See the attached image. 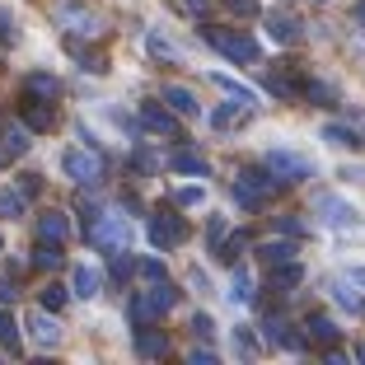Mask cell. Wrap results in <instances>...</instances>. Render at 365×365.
I'll return each mask as SVG.
<instances>
[{
  "instance_id": "cell-23",
  "label": "cell",
  "mask_w": 365,
  "mask_h": 365,
  "mask_svg": "<svg viewBox=\"0 0 365 365\" xmlns=\"http://www.w3.org/2000/svg\"><path fill=\"white\" fill-rule=\"evenodd\" d=\"M173 169L178 173H197V178H206V173H211V164H206V155H197V150H178L173 155Z\"/></svg>"
},
{
  "instance_id": "cell-19",
  "label": "cell",
  "mask_w": 365,
  "mask_h": 365,
  "mask_svg": "<svg viewBox=\"0 0 365 365\" xmlns=\"http://www.w3.org/2000/svg\"><path fill=\"white\" fill-rule=\"evenodd\" d=\"M24 94H29V98H43V103H52V98L61 94V85H56L52 76H43V71H38V76L24 80Z\"/></svg>"
},
{
  "instance_id": "cell-42",
  "label": "cell",
  "mask_w": 365,
  "mask_h": 365,
  "mask_svg": "<svg viewBox=\"0 0 365 365\" xmlns=\"http://www.w3.org/2000/svg\"><path fill=\"white\" fill-rule=\"evenodd\" d=\"M192 333H197V337H211V333H215L211 314H192Z\"/></svg>"
},
{
  "instance_id": "cell-24",
  "label": "cell",
  "mask_w": 365,
  "mask_h": 365,
  "mask_svg": "<svg viewBox=\"0 0 365 365\" xmlns=\"http://www.w3.org/2000/svg\"><path fill=\"white\" fill-rule=\"evenodd\" d=\"M33 267H38V272H56V267H61V244H56V239H43L38 253H33Z\"/></svg>"
},
{
  "instance_id": "cell-4",
  "label": "cell",
  "mask_w": 365,
  "mask_h": 365,
  "mask_svg": "<svg viewBox=\"0 0 365 365\" xmlns=\"http://www.w3.org/2000/svg\"><path fill=\"white\" fill-rule=\"evenodd\" d=\"M85 235H89V244H94V248H108V253H122V248H131V225H127V215H98Z\"/></svg>"
},
{
  "instance_id": "cell-25",
  "label": "cell",
  "mask_w": 365,
  "mask_h": 365,
  "mask_svg": "<svg viewBox=\"0 0 365 365\" xmlns=\"http://www.w3.org/2000/svg\"><path fill=\"white\" fill-rule=\"evenodd\" d=\"M300 277H304L300 262H281V267H272V290H281V295H286L290 286H300Z\"/></svg>"
},
{
  "instance_id": "cell-35",
  "label": "cell",
  "mask_w": 365,
  "mask_h": 365,
  "mask_svg": "<svg viewBox=\"0 0 365 365\" xmlns=\"http://www.w3.org/2000/svg\"><path fill=\"white\" fill-rule=\"evenodd\" d=\"M136 267H140V262H131V258H127V248H122V253H113V277H118V281H127Z\"/></svg>"
},
{
  "instance_id": "cell-43",
  "label": "cell",
  "mask_w": 365,
  "mask_h": 365,
  "mask_svg": "<svg viewBox=\"0 0 365 365\" xmlns=\"http://www.w3.org/2000/svg\"><path fill=\"white\" fill-rule=\"evenodd\" d=\"M235 346H239V351H244V356H253V351H258V342H253V337H248L244 328H239V333H235Z\"/></svg>"
},
{
  "instance_id": "cell-46",
  "label": "cell",
  "mask_w": 365,
  "mask_h": 365,
  "mask_svg": "<svg viewBox=\"0 0 365 365\" xmlns=\"http://www.w3.org/2000/svg\"><path fill=\"white\" fill-rule=\"evenodd\" d=\"M10 160H19V150H14V145H10V140H5V136H0V169H5V164H10Z\"/></svg>"
},
{
  "instance_id": "cell-11",
  "label": "cell",
  "mask_w": 365,
  "mask_h": 365,
  "mask_svg": "<svg viewBox=\"0 0 365 365\" xmlns=\"http://www.w3.org/2000/svg\"><path fill=\"white\" fill-rule=\"evenodd\" d=\"M160 103H169L178 118H197V94L182 85H160Z\"/></svg>"
},
{
  "instance_id": "cell-8",
  "label": "cell",
  "mask_w": 365,
  "mask_h": 365,
  "mask_svg": "<svg viewBox=\"0 0 365 365\" xmlns=\"http://www.w3.org/2000/svg\"><path fill=\"white\" fill-rule=\"evenodd\" d=\"M235 182H239V187H248V192L258 197V202H267L272 192H281V187H286V178H277V173H272L267 164H262V169H244Z\"/></svg>"
},
{
  "instance_id": "cell-51",
  "label": "cell",
  "mask_w": 365,
  "mask_h": 365,
  "mask_svg": "<svg viewBox=\"0 0 365 365\" xmlns=\"http://www.w3.org/2000/svg\"><path fill=\"white\" fill-rule=\"evenodd\" d=\"M351 19H356V24H361V29H365V0H361V5H356V14H351Z\"/></svg>"
},
{
  "instance_id": "cell-18",
  "label": "cell",
  "mask_w": 365,
  "mask_h": 365,
  "mask_svg": "<svg viewBox=\"0 0 365 365\" xmlns=\"http://www.w3.org/2000/svg\"><path fill=\"white\" fill-rule=\"evenodd\" d=\"M267 33H272V43H295V38H300V19H295V14H272Z\"/></svg>"
},
{
  "instance_id": "cell-48",
  "label": "cell",
  "mask_w": 365,
  "mask_h": 365,
  "mask_svg": "<svg viewBox=\"0 0 365 365\" xmlns=\"http://www.w3.org/2000/svg\"><path fill=\"white\" fill-rule=\"evenodd\" d=\"M277 225H281V230H286V235H300V220H295V215H281Z\"/></svg>"
},
{
  "instance_id": "cell-45",
  "label": "cell",
  "mask_w": 365,
  "mask_h": 365,
  "mask_svg": "<svg viewBox=\"0 0 365 365\" xmlns=\"http://www.w3.org/2000/svg\"><path fill=\"white\" fill-rule=\"evenodd\" d=\"M14 295H19V286H14L10 277H0V300H5V304H14Z\"/></svg>"
},
{
  "instance_id": "cell-13",
  "label": "cell",
  "mask_w": 365,
  "mask_h": 365,
  "mask_svg": "<svg viewBox=\"0 0 365 365\" xmlns=\"http://www.w3.org/2000/svg\"><path fill=\"white\" fill-rule=\"evenodd\" d=\"M98 286H103V272H98V267H85V262H80L76 277H71V295H80V300H94Z\"/></svg>"
},
{
  "instance_id": "cell-9",
  "label": "cell",
  "mask_w": 365,
  "mask_h": 365,
  "mask_svg": "<svg viewBox=\"0 0 365 365\" xmlns=\"http://www.w3.org/2000/svg\"><path fill=\"white\" fill-rule=\"evenodd\" d=\"M56 24H61V29H71V33H85V38H98V33H103L98 14L80 10V5H61V10H56Z\"/></svg>"
},
{
  "instance_id": "cell-21",
  "label": "cell",
  "mask_w": 365,
  "mask_h": 365,
  "mask_svg": "<svg viewBox=\"0 0 365 365\" xmlns=\"http://www.w3.org/2000/svg\"><path fill=\"white\" fill-rule=\"evenodd\" d=\"M136 351L140 356H169V337L155 328H136Z\"/></svg>"
},
{
  "instance_id": "cell-20",
  "label": "cell",
  "mask_w": 365,
  "mask_h": 365,
  "mask_svg": "<svg viewBox=\"0 0 365 365\" xmlns=\"http://www.w3.org/2000/svg\"><path fill=\"white\" fill-rule=\"evenodd\" d=\"M230 304H253V277H248L244 267H235V277H230V290H225Z\"/></svg>"
},
{
  "instance_id": "cell-47",
  "label": "cell",
  "mask_w": 365,
  "mask_h": 365,
  "mask_svg": "<svg viewBox=\"0 0 365 365\" xmlns=\"http://www.w3.org/2000/svg\"><path fill=\"white\" fill-rule=\"evenodd\" d=\"M187 286H192V290H211V281H206V272H192V277H187Z\"/></svg>"
},
{
  "instance_id": "cell-5",
  "label": "cell",
  "mask_w": 365,
  "mask_h": 365,
  "mask_svg": "<svg viewBox=\"0 0 365 365\" xmlns=\"http://www.w3.org/2000/svg\"><path fill=\"white\" fill-rule=\"evenodd\" d=\"M206 43L215 47L220 56H230V61H244V66H253L258 61V43L248 38V33H225V29H206Z\"/></svg>"
},
{
  "instance_id": "cell-38",
  "label": "cell",
  "mask_w": 365,
  "mask_h": 365,
  "mask_svg": "<svg viewBox=\"0 0 365 365\" xmlns=\"http://www.w3.org/2000/svg\"><path fill=\"white\" fill-rule=\"evenodd\" d=\"M206 202V187L197 182V187H178V206H202Z\"/></svg>"
},
{
  "instance_id": "cell-50",
  "label": "cell",
  "mask_w": 365,
  "mask_h": 365,
  "mask_svg": "<svg viewBox=\"0 0 365 365\" xmlns=\"http://www.w3.org/2000/svg\"><path fill=\"white\" fill-rule=\"evenodd\" d=\"M346 277H351V281H356V286H361V290H365V267H346Z\"/></svg>"
},
{
  "instance_id": "cell-17",
  "label": "cell",
  "mask_w": 365,
  "mask_h": 365,
  "mask_svg": "<svg viewBox=\"0 0 365 365\" xmlns=\"http://www.w3.org/2000/svg\"><path fill=\"white\" fill-rule=\"evenodd\" d=\"M258 253H262V262H267V267H281V262H295V253H300V248L290 244V239H267V244H258Z\"/></svg>"
},
{
  "instance_id": "cell-22",
  "label": "cell",
  "mask_w": 365,
  "mask_h": 365,
  "mask_svg": "<svg viewBox=\"0 0 365 365\" xmlns=\"http://www.w3.org/2000/svg\"><path fill=\"white\" fill-rule=\"evenodd\" d=\"M38 235L61 244V239L71 235V225H66V215H61V211H43V215H38Z\"/></svg>"
},
{
  "instance_id": "cell-44",
  "label": "cell",
  "mask_w": 365,
  "mask_h": 365,
  "mask_svg": "<svg viewBox=\"0 0 365 365\" xmlns=\"http://www.w3.org/2000/svg\"><path fill=\"white\" fill-rule=\"evenodd\" d=\"M225 10H235V14H253V10H258V0H225Z\"/></svg>"
},
{
  "instance_id": "cell-27",
  "label": "cell",
  "mask_w": 365,
  "mask_h": 365,
  "mask_svg": "<svg viewBox=\"0 0 365 365\" xmlns=\"http://www.w3.org/2000/svg\"><path fill=\"white\" fill-rule=\"evenodd\" d=\"M211 80H215L220 89H225V94L235 98V103H244V108H253V103H258V94H253L248 85H239V80H230V76H211Z\"/></svg>"
},
{
  "instance_id": "cell-40",
  "label": "cell",
  "mask_w": 365,
  "mask_h": 365,
  "mask_svg": "<svg viewBox=\"0 0 365 365\" xmlns=\"http://www.w3.org/2000/svg\"><path fill=\"white\" fill-rule=\"evenodd\" d=\"M206 239H211L215 248L225 244V215H211V225H206Z\"/></svg>"
},
{
  "instance_id": "cell-29",
  "label": "cell",
  "mask_w": 365,
  "mask_h": 365,
  "mask_svg": "<svg viewBox=\"0 0 365 365\" xmlns=\"http://www.w3.org/2000/svg\"><path fill=\"white\" fill-rule=\"evenodd\" d=\"M0 346H5L10 356H19V351H24V342H19V323H14L10 314H0Z\"/></svg>"
},
{
  "instance_id": "cell-2",
  "label": "cell",
  "mask_w": 365,
  "mask_h": 365,
  "mask_svg": "<svg viewBox=\"0 0 365 365\" xmlns=\"http://www.w3.org/2000/svg\"><path fill=\"white\" fill-rule=\"evenodd\" d=\"M61 173L71 182H80V187H98L103 173H108V164H103V155H98V150H85V145H80V150H66L61 155Z\"/></svg>"
},
{
  "instance_id": "cell-36",
  "label": "cell",
  "mask_w": 365,
  "mask_h": 365,
  "mask_svg": "<svg viewBox=\"0 0 365 365\" xmlns=\"http://www.w3.org/2000/svg\"><path fill=\"white\" fill-rule=\"evenodd\" d=\"M0 43H19V24L10 10H0Z\"/></svg>"
},
{
  "instance_id": "cell-12",
  "label": "cell",
  "mask_w": 365,
  "mask_h": 365,
  "mask_svg": "<svg viewBox=\"0 0 365 365\" xmlns=\"http://www.w3.org/2000/svg\"><path fill=\"white\" fill-rule=\"evenodd\" d=\"M140 122H145L150 131H160V136H178L173 113H169V108H160V103H140Z\"/></svg>"
},
{
  "instance_id": "cell-26",
  "label": "cell",
  "mask_w": 365,
  "mask_h": 365,
  "mask_svg": "<svg viewBox=\"0 0 365 365\" xmlns=\"http://www.w3.org/2000/svg\"><path fill=\"white\" fill-rule=\"evenodd\" d=\"M145 52H150V56H160V61H173V66L182 61V52L169 43V38H160V33H145Z\"/></svg>"
},
{
  "instance_id": "cell-6",
  "label": "cell",
  "mask_w": 365,
  "mask_h": 365,
  "mask_svg": "<svg viewBox=\"0 0 365 365\" xmlns=\"http://www.w3.org/2000/svg\"><path fill=\"white\" fill-rule=\"evenodd\" d=\"M145 235H150L155 248H178L182 239H187V220H182V215H173V211H160V215H150Z\"/></svg>"
},
{
  "instance_id": "cell-10",
  "label": "cell",
  "mask_w": 365,
  "mask_h": 365,
  "mask_svg": "<svg viewBox=\"0 0 365 365\" xmlns=\"http://www.w3.org/2000/svg\"><path fill=\"white\" fill-rule=\"evenodd\" d=\"M29 333H33V342L56 346V342H61V323L52 319V309H33L29 314Z\"/></svg>"
},
{
  "instance_id": "cell-3",
  "label": "cell",
  "mask_w": 365,
  "mask_h": 365,
  "mask_svg": "<svg viewBox=\"0 0 365 365\" xmlns=\"http://www.w3.org/2000/svg\"><path fill=\"white\" fill-rule=\"evenodd\" d=\"M309 206L319 211V220L328 230H346V235H356V230H361V211H356L351 202H342L337 192H319Z\"/></svg>"
},
{
  "instance_id": "cell-41",
  "label": "cell",
  "mask_w": 365,
  "mask_h": 365,
  "mask_svg": "<svg viewBox=\"0 0 365 365\" xmlns=\"http://www.w3.org/2000/svg\"><path fill=\"white\" fill-rule=\"evenodd\" d=\"M140 277H145V281H164V262H155V258H145V262H140Z\"/></svg>"
},
{
  "instance_id": "cell-7",
  "label": "cell",
  "mask_w": 365,
  "mask_h": 365,
  "mask_svg": "<svg viewBox=\"0 0 365 365\" xmlns=\"http://www.w3.org/2000/svg\"><path fill=\"white\" fill-rule=\"evenodd\" d=\"M267 164L277 178H286V182H300V178H314V160L309 155H295V150H267Z\"/></svg>"
},
{
  "instance_id": "cell-15",
  "label": "cell",
  "mask_w": 365,
  "mask_h": 365,
  "mask_svg": "<svg viewBox=\"0 0 365 365\" xmlns=\"http://www.w3.org/2000/svg\"><path fill=\"white\" fill-rule=\"evenodd\" d=\"M24 122H29L33 131H47L56 122V113H52V103H43V98H29L24 94Z\"/></svg>"
},
{
  "instance_id": "cell-28",
  "label": "cell",
  "mask_w": 365,
  "mask_h": 365,
  "mask_svg": "<svg viewBox=\"0 0 365 365\" xmlns=\"http://www.w3.org/2000/svg\"><path fill=\"white\" fill-rule=\"evenodd\" d=\"M304 328H309V337H319V342H337V337H342V328H337V323L328 319V314H314V319L304 323Z\"/></svg>"
},
{
  "instance_id": "cell-14",
  "label": "cell",
  "mask_w": 365,
  "mask_h": 365,
  "mask_svg": "<svg viewBox=\"0 0 365 365\" xmlns=\"http://www.w3.org/2000/svg\"><path fill=\"white\" fill-rule=\"evenodd\" d=\"M262 337H267L272 346H290V351H300V346H304V337H300V333H290V323H286V319H267V323H262Z\"/></svg>"
},
{
  "instance_id": "cell-34",
  "label": "cell",
  "mask_w": 365,
  "mask_h": 365,
  "mask_svg": "<svg viewBox=\"0 0 365 365\" xmlns=\"http://www.w3.org/2000/svg\"><path fill=\"white\" fill-rule=\"evenodd\" d=\"M304 98H319V103H333L337 89L333 85H323V80H304Z\"/></svg>"
},
{
  "instance_id": "cell-1",
  "label": "cell",
  "mask_w": 365,
  "mask_h": 365,
  "mask_svg": "<svg viewBox=\"0 0 365 365\" xmlns=\"http://www.w3.org/2000/svg\"><path fill=\"white\" fill-rule=\"evenodd\" d=\"M173 304H178V290H173L169 281H150V290H140L136 300H131V323H136V328H150Z\"/></svg>"
},
{
  "instance_id": "cell-53",
  "label": "cell",
  "mask_w": 365,
  "mask_h": 365,
  "mask_svg": "<svg viewBox=\"0 0 365 365\" xmlns=\"http://www.w3.org/2000/svg\"><path fill=\"white\" fill-rule=\"evenodd\" d=\"M0 248H5V239H0Z\"/></svg>"
},
{
  "instance_id": "cell-39",
  "label": "cell",
  "mask_w": 365,
  "mask_h": 365,
  "mask_svg": "<svg viewBox=\"0 0 365 365\" xmlns=\"http://www.w3.org/2000/svg\"><path fill=\"white\" fill-rule=\"evenodd\" d=\"M61 304H66V286H47V290H43V309H52V314H56Z\"/></svg>"
},
{
  "instance_id": "cell-31",
  "label": "cell",
  "mask_w": 365,
  "mask_h": 365,
  "mask_svg": "<svg viewBox=\"0 0 365 365\" xmlns=\"http://www.w3.org/2000/svg\"><path fill=\"white\" fill-rule=\"evenodd\" d=\"M323 140H328V145H346V150H356V145H361V140H356V131L337 127V122H328V127H323Z\"/></svg>"
},
{
  "instance_id": "cell-32",
  "label": "cell",
  "mask_w": 365,
  "mask_h": 365,
  "mask_svg": "<svg viewBox=\"0 0 365 365\" xmlns=\"http://www.w3.org/2000/svg\"><path fill=\"white\" fill-rule=\"evenodd\" d=\"M244 113H248V108L244 103H225V108H220V113H215V127H220V131H230V127H239V122H244Z\"/></svg>"
},
{
  "instance_id": "cell-37",
  "label": "cell",
  "mask_w": 365,
  "mask_h": 365,
  "mask_svg": "<svg viewBox=\"0 0 365 365\" xmlns=\"http://www.w3.org/2000/svg\"><path fill=\"white\" fill-rule=\"evenodd\" d=\"M178 5V14H187V19H202L206 10H211V0H173Z\"/></svg>"
},
{
  "instance_id": "cell-52",
  "label": "cell",
  "mask_w": 365,
  "mask_h": 365,
  "mask_svg": "<svg viewBox=\"0 0 365 365\" xmlns=\"http://www.w3.org/2000/svg\"><path fill=\"white\" fill-rule=\"evenodd\" d=\"M356 356H361V361H365V346H361V351H356Z\"/></svg>"
},
{
  "instance_id": "cell-16",
  "label": "cell",
  "mask_w": 365,
  "mask_h": 365,
  "mask_svg": "<svg viewBox=\"0 0 365 365\" xmlns=\"http://www.w3.org/2000/svg\"><path fill=\"white\" fill-rule=\"evenodd\" d=\"M333 300L342 304L346 314H365V300H361V290H356L351 277H337V281H333Z\"/></svg>"
},
{
  "instance_id": "cell-49",
  "label": "cell",
  "mask_w": 365,
  "mask_h": 365,
  "mask_svg": "<svg viewBox=\"0 0 365 365\" xmlns=\"http://www.w3.org/2000/svg\"><path fill=\"white\" fill-rule=\"evenodd\" d=\"M215 361V351H206V346H202V351H192V365H211Z\"/></svg>"
},
{
  "instance_id": "cell-33",
  "label": "cell",
  "mask_w": 365,
  "mask_h": 365,
  "mask_svg": "<svg viewBox=\"0 0 365 365\" xmlns=\"http://www.w3.org/2000/svg\"><path fill=\"white\" fill-rule=\"evenodd\" d=\"M244 248H248V235H244V230H239V235H230L225 244H220V258H225L230 267H235V258H239V253H244Z\"/></svg>"
},
{
  "instance_id": "cell-30",
  "label": "cell",
  "mask_w": 365,
  "mask_h": 365,
  "mask_svg": "<svg viewBox=\"0 0 365 365\" xmlns=\"http://www.w3.org/2000/svg\"><path fill=\"white\" fill-rule=\"evenodd\" d=\"M19 215H24V192L0 187V220H19Z\"/></svg>"
}]
</instances>
